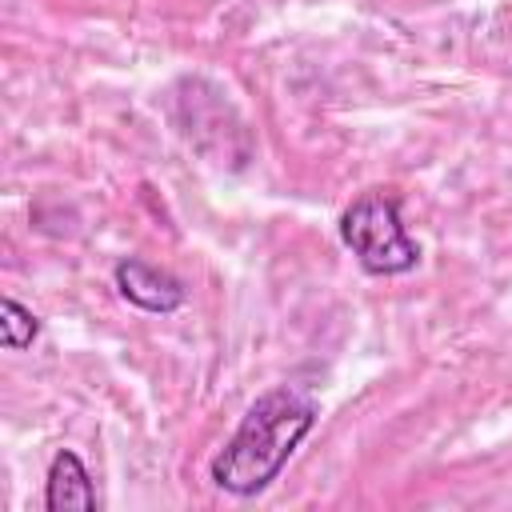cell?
Masks as SVG:
<instances>
[{
  "label": "cell",
  "instance_id": "6da1fadb",
  "mask_svg": "<svg viewBox=\"0 0 512 512\" xmlns=\"http://www.w3.org/2000/svg\"><path fill=\"white\" fill-rule=\"evenodd\" d=\"M320 404L304 384H276L268 388L236 424V432L224 440V448L212 456L208 476L228 496H256L264 492L300 440L316 428Z\"/></svg>",
  "mask_w": 512,
  "mask_h": 512
},
{
  "label": "cell",
  "instance_id": "7a4b0ae2",
  "mask_svg": "<svg viewBox=\"0 0 512 512\" xmlns=\"http://www.w3.org/2000/svg\"><path fill=\"white\" fill-rule=\"evenodd\" d=\"M340 240L368 276H400L420 264V248L404 228L400 200L384 188H372L344 208Z\"/></svg>",
  "mask_w": 512,
  "mask_h": 512
},
{
  "label": "cell",
  "instance_id": "3957f363",
  "mask_svg": "<svg viewBox=\"0 0 512 512\" xmlns=\"http://www.w3.org/2000/svg\"><path fill=\"white\" fill-rule=\"evenodd\" d=\"M176 124L188 136V144L228 168H244L252 160V136L232 100L224 96L220 84L204 76H188L176 88Z\"/></svg>",
  "mask_w": 512,
  "mask_h": 512
},
{
  "label": "cell",
  "instance_id": "277c9868",
  "mask_svg": "<svg viewBox=\"0 0 512 512\" xmlns=\"http://www.w3.org/2000/svg\"><path fill=\"white\" fill-rule=\"evenodd\" d=\"M112 284L132 308L152 312V316H168V312L184 308V300H188L184 284L172 272H164V268H156V264H148L140 256H124L112 268Z\"/></svg>",
  "mask_w": 512,
  "mask_h": 512
},
{
  "label": "cell",
  "instance_id": "5b68a950",
  "mask_svg": "<svg viewBox=\"0 0 512 512\" xmlns=\"http://www.w3.org/2000/svg\"><path fill=\"white\" fill-rule=\"evenodd\" d=\"M44 508L60 512V508H80V512H96L100 496L92 488V476L84 468V460L68 448H60L48 464V480H44Z\"/></svg>",
  "mask_w": 512,
  "mask_h": 512
},
{
  "label": "cell",
  "instance_id": "8992f818",
  "mask_svg": "<svg viewBox=\"0 0 512 512\" xmlns=\"http://www.w3.org/2000/svg\"><path fill=\"white\" fill-rule=\"evenodd\" d=\"M36 336H40V320L32 316V308H24L20 300L4 296V300H0V344H4L8 352H20V348H28Z\"/></svg>",
  "mask_w": 512,
  "mask_h": 512
}]
</instances>
